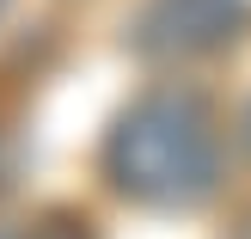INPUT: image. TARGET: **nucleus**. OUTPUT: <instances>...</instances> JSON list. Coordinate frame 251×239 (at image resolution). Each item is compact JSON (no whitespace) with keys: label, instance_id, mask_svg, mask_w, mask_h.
<instances>
[{"label":"nucleus","instance_id":"20e7f679","mask_svg":"<svg viewBox=\"0 0 251 239\" xmlns=\"http://www.w3.org/2000/svg\"><path fill=\"white\" fill-rule=\"evenodd\" d=\"M0 239H6V233H0Z\"/></svg>","mask_w":251,"mask_h":239},{"label":"nucleus","instance_id":"7ed1b4c3","mask_svg":"<svg viewBox=\"0 0 251 239\" xmlns=\"http://www.w3.org/2000/svg\"><path fill=\"white\" fill-rule=\"evenodd\" d=\"M245 141H251V110H245Z\"/></svg>","mask_w":251,"mask_h":239},{"label":"nucleus","instance_id":"f257e3e1","mask_svg":"<svg viewBox=\"0 0 251 239\" xmlns=\"http://www.w3.org/2000/svg\"><path fill=\"white\" fill-rule=\"evenodd\" d=\"M104 178L141 209H190L221 178L215 110L190 86L141 92L104 135Z\"/></svg>","mask_w":251,"mask_h":239},{"label":"nucleus","instance_id":"f03ea898","mask_svg":"<svg viewBox=\"0 0 251 239\" xmlns=\"http://www.w3.org/2000/svg\"><path fill=\"white\" fill-rule=\"evenodd\" d=\"M245 25V0H147L135 43L147 55H208L233 43Z\"/></svg>","mask_w":251,"mask_h":239}]
</instances>
